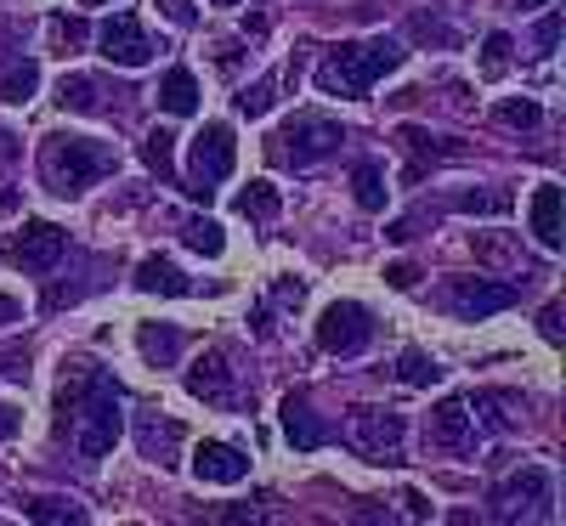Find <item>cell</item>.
<instances>
[{"instance_id":"obj_46","label":"cell","mask_w":566,"mask_h":526,"mask_svg":"<svg viewBox=\"0 0 566 526\" xmlns=\"http://www.w3.org/2000/svg\"><path fill=\"white\" fill-rule=\"evenodd\" d=\"M0 323H18V301L12 295H0Z\"/></svg>"},{"instance_id":"obj_50","label":"cell","mask_w":566,"mask_h":526,"mask_svg":"<svg viewBox=\"0 0 566 526\" xmlns=\"http://www.w3.org/2000/svg\"><path fill=\"white\" fill-rule=\"evenodd\" d=\"M216 7H239V0H216Z\"/></svg>"},{"instance_id":"obj_44","label":"cell","mask_w":566,"mask_h":526,"mask_svg":"<svg viewBox=\"0 0 566 526\" xmlns=\"http://www.w3.org/2000/svg\"><path fill=\"white\" fill-rule=\"evenodd\" d=\"M18 424H23V413H18L12 402H0V442H7V436H18Z\"/></svg>"},{"instance_id":"obj_33","label":"cell","mask_w":566,"mask_h":526,"mask_svg":"<svg viewBox=\"0 0 566 526\" xmlns=\"http://www.w3.org/2000/svg\"><path fill=\"white\" fill-rule=\"evenodd\" d=\"M23 509H29V520H85V509L69 504V498H34Z\"/></svg>"},{"instance_id":"obj_7","label":"cell","mask_w":566,"mask_h":526,"mask_svg":"<svg viewBox=\"0 0 566 526\" xmlns=\"http://www.w3.org/2000/svg\"><path fill=\"white\" fill-rule=\"evenodd\" d=\"M346 442L368 464H402V413H391V408H357L346 419Z\"/></svg>"},{"instance_id":"obj_37","label":"cell","mask_w":566,"mask_h":526,"mask_svg":"<svg viewBox=\"0 0 566 526\" xmlns=\"http://www.w3.org/2000/svg\"><path fill=\"white\" fill-rule=\"evenodd\" d=\"M533 40H538V52H555V45H560V12H549V18H538V29H533Z\"/></svg>"},{"instance_id":"obj_49","label":"cell","mask_w":566,"mask_h":526,"mask_svg":"<svg viewBox=\"0 0 566 526\" xmlns=\"http://www.w3.org/2000/svg\"><path fill=\"white\" fill-rule=\"evenodd\" d=\"M80 7H108V0H80Z\"/></svg>"},{"instance_id":"obj_1","label":"cell","mask_w":566,"mask_h":526,"mask_svg":"<svg viewBox=\"0 0 566 526\" xmlns=\"http://www.w3.org/2000/svg\"><path fill=\"white\" fill-rule=\"evenodd\" d=\"M125 430V408H119V391L103 368L80 362L69 379H63V397H57V436H74V448L85 459H103L114 453Z\"/></svg>"},{"instance_id":"obj_16","label":"cell","mask_w":566,"mask_h":526,"mask_svg":"<svg viewBox=\"0 0 566 526\" xmlns=\"http://www.w3.org/2000/svg\"><path fill=\"white\" fill-rule=\"evenodd\" d=\"M283 436H290V448H301V453H317L328 442V424L306 408V397H283Z\"/></svg>"},{"instance_id":"obj_26","label":"cell","mask_w":566,"mask_h":526,"mask_svg":"<svg viewBox=\"0 0 566 526\" xmlns=\"http://www.w3.org/2000/svg\"><path fill=\"white\" fill-rule=\"evenodd\" d=\"M442 362L437 357H424V351H402L397 357V379H402V386H413V391H431V386H442Z\"/></svg>"},{"instance_id":"obj_21","label":"cell","mask_w":566,"mask_h":526,"mask_svg":"<svg viewBox=\"0 0 566 526\" xmlns=\"http://www.w3.org/2000/svg\"><path fill=\"white\" fill-rule=\"evenodd\" d=\"M464 408H470V419H482L488 430H510L515 413H522V397H510V391H476Z\"/></svg>"},{"instance_id":"obj_43","label":"cell","mask_w":566,"mask_h":526,"mask_svg":"<svg viewBox=\"0 0 566 526\" xmlns=\"http://www.w3.org/2000/svg\"><path fill=\"white\" fill-rule=\"evenodd\" d=\"M0 374H12V379H29V357H23V351H0Z\"/></svg>"},{"instance_id":"obj_35","label":"cell","mask_w":566,"mask_h":526,"mask_svg":"<svg viewBox=\"0 0 566 526\" xmlns=\"http://www.w3.org/2000/svg\"><path fill=\"white\" fill-rule=\"evenodd\" d=\"M504 69H510V34H488V45H482V74L499 80Z\"/></svg>"},{"instance_id":"obj_45","label":"cell","mask_w":566,"mask_h":526,"mask_svg":"<svg viewBox=\"0 0 566 526\" xmlns=\"http://www.w3.org/2000/svg\"><path fill=\"white\" fill-rule=\"evenodd\" d=\"M402 504H408L413 520H431V504H424V493H402Z\"/></svg>"},{"instance_id":"obj_6","label":"cell","mask_w":566,"mask_h":526,"mask_svg":"<svg viewBox=\"0 0 566 526\" xmlns=\"http://www.w3.org/2000/svg\"><path fill=\"white\" fill-rule=\"evenodd\" d=\"M437 301H442V312L476 323V317H493V312L522 301V283H504V277H448L437 290Z\"/></svg>"},{"instance_id":"obj_40","label":"cell","mask_w":566,"mask_h":526,"mask_svg":"<svg viewBox=\"0 0 566 526\" xmlns=\"http://www.w3.org/2000/svg\"><path fill=\"white\" fill-rule=\"evenodd\" d=\"M18 159H23V141H18V136H12L7 125H0V176H7V170H12Z\"/></svg>"},{"instance_id":"obj_10","label":"cell","mask_w":566,"mask_h":526,"mask_svg":"<svg viewBox=\"0 0 566 526\" xmlns=\"http://www.w3.org/2000/svg\"><path fill=\"white\" fill-rule=\"evenodd\" d=\"M549 498H555L549 470L527 464L522 475H510L504 487H493V515L499 520H544L549 515Z\"/></svg>"},{"instance_id":"obj_14","label":"cell","mask_w":566,"mask_h":526,"mask_svg":"<svg viewBox=\"0 0 566 526\" xmlns=\"http://www.w3.org/2000/svg\"><path fill=\"white\" fill-rule=\"evenodd\" d=\"M470 442H476V419H470L464 397H442V402L431 408V448H442V453H464Z\"/></svg>"},{"instance_id":"obj_3","label":"cell","mask_w":566,"mask_h":526,"mask_svg":"<svg viewBox=\"0 0 566 526\" xmlns=\"http://www.w3.org/2000/svg\"><path fill=\"white\" fill-rule=\"evenodd\" d=\"M402 45L391 34H374V40H346L335 45L323 63H317V91L323 97H368L374 85H380L386 74L402 69Z\"/></svg>"},{"instance_id":"obj_24","label":"cell","mask_w":566,"mask_h":526,"mask_svg":"<svg viewBox=\"0 0 566 526\" xmlns=\"http://www.w3.org/2000/svg\"><path fill=\"white\" fill-rule=\"evenodd\" d=\"M142 165H148L159 181H170V176H176V136H170L165 125H154L148 136H142Z\"/></svg>"},{"instance_id":"obj_38","label":"cell","mask_w":566,"mask_h":526,"mask_svg":"<svg viewBox=\"0 0 566 526\" xmlns=\"http://www.w3.org/2000/svg\"><path fill=\"white\" fill-rule=\"evenodd\" d=\"M272 301H277V306H301V301H306V283L277 277V283H272Z\"/></svg>"},{"instance_id":"obj_18","label":"cell","mask_w":566,"mask_h":526,"mask_svg":"<svg viewBox=\"0 0 566 526\" xmlns=\"http://www.w3.org/2000/svg\"><path fill=\"white\" fill-rule=\"evenodd\" d=\"M108 97H114V91L97 74H63V85H57V108L63 114H103Z\"/></svg>"},{"instance_id":"obj_8","label":"cell","mask_w":566,"mask_h":526,"mask_svg":"<svg viewBox=\"0 0 566 526\" xmlns=\"http://www.w3.org/2000/svg\"><path fill=\"white\" fill-rule=\"evenodd\" d=\"M63 250H69V232L57 221H23L18 232H7V244H0V255L23 272H52L63 261Z\"/></svg>"},{"instance_id":"obj_41","label":"cell","mask_w":566,"mask_h":526,"mask_svg":"<svg viewBox=\"0 0 566 526\" xmlns=\"http://www.w3.org/2000/svg\"><path fill=\"white\" fill-rule=\"evenodd\" d=\"M386 283H391V290H413V283H419V266H408V261H391V266H386Z\"/></svg>"},{"instance_id":"obj_30","label":"cell","mask_w":566,"mask_h":526,"mask_svg":"<svg viewBox=\"0 0 566 526\" xmlns=\"http://www.w3.org/2000/svg\"><path fill=\"white\" fill-rule=\"evenodd\" d=\"M272 103H277V80H255V85H244V91H239V114H244V119L272 114Z\"/></svg>"},{"instance_id":"obj_20","label":"cell","mask_w":566,"mask_h":526,"mask_svg":"<svg viewBox=\"0 0 566 526\" xmlns=\"http://www.w3.org/2000/svg\"><path fill=\"white\" fill-rule=\"evenodd\" d=\"M136 351H142V362L170 368V362L181 357V334H176L170 323H142V328H136Z\"/></svg>"},{"instance_id":"obj_23","label":"cell","mask_w":566,"mask_h":526,"mask_svg":"<svg viewBox=\"0 0 566 526\" xmlns=\"http://www.w3.org/2000/svg\"><path fill=\"white\" fill-rule=\"evenodd\" d=\"M34 91H40V63H7L0 69V103H12V108H23V103H34Z\"/></svg>"},{"instance_id":"obj_19","label":"cell","mask_w":566,"mask_h":526,"mask_svg":"<svg viewBox=\"0 0 566 526\" xmlns=\"http://www.w3.org/2000/svg\"><path fill=\"white\" fill-rule=\"evenodd\" d=\"M130 283H136L142 295H193V283H187V277H181V266H176V261H165V255H148V261L136 266V277H130Z\"/></svg>"},{"instance_id":"obj_11","label":"cell","mask_w":566,"mask_h":526,"mask_svg":"<svg viewBox=\"0 0 566 526\" xmlns=\"http://www.w3.org/2000/svg\"><path fill=\"white\" fill-rule=\"evenodd\" d=\"M187 391H193L199 402H210V408H244V379H239V368H232L227 351H205L193 368H187Z\"/></svg>"},{"instance_id":"obj_29","label":"cell","mask_w":566,"mask_h":526,"mask_svg":"<svg viewBox=\"0 0 566 526\" xmlns=\"http://www.w3.org/2000/svg\"><path fill=\"white\" fill-rule=\"evenodd\" d=\"M493 119H499L504 130H533V125L544 119V108H538L533 97H510V103H499V108H493Z\"/></svg>"},{"instance_id":"obj_15","label":"cell","mask_w":566,"mask_h":526,"mask_svg":"<svg viewBox=\"0 0 566 526\" xmlns=\"http://www.w3.org/2000/svg\"><path fill=\"white\" fill-rule=\"evenodd\" d=\"M136 448H142V459H154L159 470H170L176 464V448H181V424L176 419H159V413H142L136 419Z\"/></svg>"},{"instance_id":"obj_9","label":"cell","mask_w":566,"mask_h":526,"mask_svg":"<svg viewBox=\"0 0 566 526\" xmlns=\"http://www.w3.org/2000/svg\"><path fill=\"white\" fill-rule=\"evenodd\" d=\"M368 340H374L368 306H357V301L323 306V317H317V346H323L328 357H357V351H368Z\"/></svg>"},{"instance_id":"obj_34","label":"cell","mask_w":566,"mask_h":526,"mask_svg":"<svg viewBox=\"0 0 566 526\" xmlns=\"http://www.w3.org/2000/svg\"><path fill=\"white\" fill-rule=\"evenodd\" d=\"M85 34H91V29H85L80 18H63V12L52 18V45H57V52H63V57L74 52V45H85Z\"/></svg>"},{"instance_id":"obj_42","label":"cell","mask_w":566,"mask_h":526,"mask_svg":"<svg viewBox=\"0 0 566 526\" xmlns=\"http://www.w3.org/2000/svg\"><path fill=\"white\" fill-rule=\"evenodd\" d=\"M538 334H544V340H560V334H566V323H560V306H555V301L538 312Z\"/></svg>"},{"instance_id":"obj_27","label":"cell","mask_w":566,"mask_h":526,"mask_svg":"<svg viewBox=\"0 0 566 526\" xmlns=\"http://www.w3.org/2000/svg\"><path fill=\"white\" fill-rule=\"evenodd\" d=\"M181 244L193 250V255H210V261H216V255L227 250V238H221V227H216L210 215H187V221H181Z\"/></svg>"},{"instance_id":"obj_28","label":"cell","mask_w":566,"mask_h":526,"mask_svg":"<svg viewBox=\"0 0 566 526\" xmlns=\"http://www.w3.org/2000/svg\"><path fill=\"white\" fill-rule=\"evenodd\" d=\"M277 210H283V193H277L272 181H250L244 193H239V215L244 221H272Z\"/></svg>"},{"instance_id":"obj_39","label":"cell","mask_w":566,"mask_h":526,"mask_svg":"<svg viewBox=\"0 0 566 526\" xmlns=\"http://www.w3.org/2000/svg\"><path fill=\"white\" fill-rule=\"evenodd\" d=\"M154 7H159V12L170 18V23H181V29H193V23H199V12L187 7V0H154Z\"/></svg>"},{"instance_id":"obj_22","label":"cell","mask_w":566,"mask_h":526,"mask_svg":"<svg viewBox=\"0 0 566 526\" xmlns=\"http://www.w3.org/2000/svg\"><path fill=\"white\" fill-rule=\"evenodd\" d=\"M154 97H159L165 114H199V80L187 74V69H170V74L159 80Z\"/></svg>"},{"instance_id":"obj_31","label":"cell","mask_w":566,"mask_h":526,"mask_svg":"<svg viewBox=\"0 0 566 526\" xmlns=\"http://www.w3.org/2000/svg\"><path fill=\"white\" fill-rule=\"evenodd\" d=\"M408 34L424 40V45H453V29H448L442 18H431V12H413V18H408Z\"/></svg>"},{"instance_id":"obj_5","label":"cell","mask_w":566,"mask_h":526,"mask_svg":"<svg viewBox=\"0 0 566 526\" xmlns=\"http://www.w3.org/2000/svg\"><path fill=\"white\" fill-rule=\"evenodd\" d=\"M232 165H239V141H232V125L205 119V130L193 136V148H187V193H193V199H210L216 181L232 176Z\"/></svg>"},{"instance_id":"obj_25","label":"cell","mask_w":566,"mask_h":526,"mask_svg":"<svg viewBox=\"0 0 566 526\" xmlns=\"http://www.w3.org/2000/svg\"><path fill=\"white\" fill-rule=\"evenodd\" d=\"M352 193H357V204L363 210H386V170L374 165V159H357V170H352Z\"/></svg>"},{"instance_id":"obj_12","label":"cell","mask_w":566,"mask_h":526,"mask_svg":"<svg viewBox=\"0 0 566 526\" xmlns=\"http://www.w3.org/2000/svg\"><path fill=\"white\" fill-rule=\"evenodd\" d=\"M97 52H103L114 69H142V63H154L159 45L148 40V29H142L136 12H114V18L97 29Z\"/></svg>"},{"instance_id":"obj_17","label":"cell","mask_w":566,"mask_h":526,"mask_svg":"<svg viewBox=\"0 0 566 526\" xmlns=\"http://www.w3.org/2000/svg\"><path fill=\"white\" fill-rule=\"evenodd\" d=\"M527 221H533V238L555 255L560 244H566V232H560V187L555 181H544L538 193H533V204H527Z\"/></svg>"},{"instance_id":"obj_32","label":"cell","mask_w":566,"mask_h":526,"mask_svg":"<svg viewBox=\"0 0 566 526\" xmlns=\"http://www.w3.org/2000/svg\"><path fill=\"white\" fill-rule=\"evenodd\" d=\"M448 204H453V210H464V215H499V210H510V199H504V193H453Z\"/></svg>"},{"instance_id":"obj_47","label":"cell","mask_w":566,"mask_h":526,"mask_svg":"<svg viewBox=\"0 0 566 526\" xmlns=\"http://www.w3.org/2000/svg\"><path fill=\"white\" fill-rule=\"evenodd\" d=\"M515 12H533V7H549V0H510Z\"/></svg>"},{"instance_id":"obj_4","label":"cell","mask_w":566,"mask_h":526,"mask_svg":"<svg viewBox=\"0 0 566 526\" xmlns=\"http://www.w3.org/2000/svg\"><path fill=\"white\" fill-rule=\"evenodd\" d=\"M340 141H346V130H340L335 119H323V114H295L290 125L272 130L266 159L283 165V170H306V165H317V159H328V154H340Z\"/></svg>"},{"instance_id":"obj_48","label":"cell","mask_w":566,"mask_h":526,"mask_svg":"<svg viewBox=\"0 0 566 526\" xmlns=\"http://www.w3.org/2000/svg\"><path fill=\"white\" fill-rule=\"evenodd\" d=\"M18 210V193H0V215H12Z\"/></svg>"},{"instance_id":"obj_13","label":"cell","mask_w":566,"mask_h":526,"mask_svg":"<svg viewBox=\"0 0 566 526\" xmlns=\"http://www.w3.org/2000/svg\"><path fill=\"white\" fill-rule=\"evenodd\" d=\"M193 475L210 487H239L250 475V453L232 448V442H199L193 448Z\"/></svg>"},{"instance_id":"obj_36","label":"cell","mask_w":566,"mask_h":526,"mask_svg":"<svg viewBox=\"0 0 566 526\" xmlns=\"http://www.w3.org/2000/svg\"><path fill=\"white\" fill-rule=\"evenodd\" d=\"M397 141H402L408 154H419V159H424V154H442V148H437V136H431V130H419V125H402Z\"/></svg>"},{"instance_id":"obj_2","label":"cell","mask_w":566,"mask_h":526,"mask_svg":"<svg viewBox=\"0 0 566 526\" xmlns=\"http://www.w3.org/2000/svg\"><path fill=\"white\" fill-rule=\"evenodd\" d=\"M114 170H119V154L97 136L57 130V136L40 141V181H45V193H57V199H80L85 187H97Z\"/></svg>"}]
</instances>
